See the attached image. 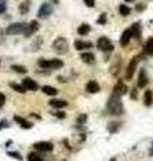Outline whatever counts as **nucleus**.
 I'll list each match as a JSON object with an SVG mask.
<instances>
[{
  "mask_svg": "<svg viewBox=\"0 0 153 161\" xmlns=\"http://www.w3.org/2000/svg\"><path fill=\"white\" fill-rule=\"evenodd\" d=\"M108 111L112 116H122L124 114V106L121 102V97L113 94V97L108 102Z\"/></svg>",
  "mask_w": 153,
  "mask_h": 161,
  "instance_id": "obj_1",
  "label": "nucleus"
},
{
  "mask_svg": "<svg viewBox=\"0 0 153 161\" xmlns=\"http://www.w3.org/2000/svg\"><path fill=\"white\" fill-rule=\"evenodd\" d=\"M52 48H54V51L57 54L63 55V54H66L67 51H69V42L66 40V38L59 36V38H57L54 40V43H52Z\"/></svg>",
  "mask_w": 153,
  "mask_h": 161,
  "instance_id": "obj_2",
  "label": "nucleus"
},
{
  "mask_svg": "<svg viewBox=\"0 0 153 161\" xmlns=\"http://www.w3.org/2000/svg\"><path fill=\"white\" fill-rule=\"evenodd\" d=\"M38 65L42 69H48V70H57L61 69L63 66V62L61 59H40L38 62Z\"/></svg>",
  "mask_w": 153,
  "mask_h": 161,
  "instance_id": "obj_3",
  "label": "nucleus"
},
{
  "mask_svg": "<svg viewBox=\"0 0 153 161\" xmlns=\"http://www.w3.org/2000/svg\"><path fill=\"white\" fill-rule=\"evenodd\" d=\"M27 28V24L23 22H18V23H12L6 28V34L7 35H19L23 34Z\"/></svg>",
  "mask_w": 153,
  "mask_h": 161,
  "instance_id": "obj_4",
  "label": "nucleus"
},
{
  "mask_svg": "<svg viewBox=\"0 0 153 161\" xmlns=\"http://www.w3.org/2000/svg\"><path fill=\"white\" fill-rule=\"evenodd\" d=\"M137 63H138V57H133L132 60L129 62V65H127L126 71H125V78H126L127 81H130V79L133 78L134 73H136V70H137Z\"/></svg>",
  "mask_w": 153,
  "mask_h": 161,
  "instance_id": "obj_5",
  "label": "nucleus"
},
{
  "mask_svg": "<svg viewBox=\"0 0 153 161\" xmlns=\"http://www.w3.org/2000/svg\"><path fill=\"white\" fill-rule=\"evenodd\" d=\"M97 47L99 48L101 51H113V44L112 42L109 40V38H106V36H102V38L98 39V42H97Z\"/></svg>",
  "mask_w": 153,
  "mask_h": 161,
  "instance_id": "obj_6",
  "label": "nucleus"
},
{
  "mask_svg": "<svg viewBox=\"0 0 153 161\" xmlns=\"http://www.w3.org/2000/svg\"><path fill=\"white\" fill-rule=\"evenodd\" d=\"M51 13H52V6L48 4V3H43L38 11V16L40 19H46V18H48V16L51 15Z\"/></svg>",
  "mask_w": 153,
  "mask_h": 161,
  "instance_id": "obj_7",
  "label": "nucleus"
},
{
  "mask_svg": "<svg viewBox=\"0 0 153 161\" xmlns=\"http://www.w3.org/2000/svg\"><path fill=\"white\" fill-rule=\"evenodd\" d=\"M39 30V23L36 22V20H32V22H30L28 24H27V28H25V31L23 32L24 34L25 38H30L32 34H35L36 31Z\"/></svg>",
  "mask_w": 153,
  "mask_h": 161,
  "instance_id": "obj_8",
  "label": "nucleus"
},
{
  "mask_svg": "<svg viewBox=\"0 0 153 161\" xmlns=\"http://www.w3.org/2000/svg\"><path fill=\"white\" fill-rule=\"evenodd\" d=\"M34 148H35L38 152H51L54 149V145H52L51 142H47V141H40V142L34 144Z\"/></svg>",
  "mask_w": 153,
  "mask_h": 161,
  "instance_id": "obj_9",
  "label": "nucleus"
},
{
  "mask_svg": "<svg viewBox=\"0 0 153 161\" xmlns=\"http://www.w3.org/2000/svg\"><path fill=\"white\" fill-rule=\"evenodd\" d=\"M133 38V32H132V28H127L122 32L121 35V39H120V44H121L122 47H126L127 43L130 42V39Z\"/></svg>",
  "mask_w": 153,
  "mask_h": 161,
  "instance_id": "obj_10",
  "label": "nucleus"
},
{
  "mask_svg": "<svg viewBox=\"0 0 153 161\" xmlns=\"http://www.w3.org/2000/svg\"><path fill=\"white\" fill-rule=\"evenodd\" d=\"M127 93V86L125 83H122L121 81L117 83V85L113 87V94L118 95V97H121V95H125Z\"/></svg>",
  "mask_w": 153,
  "mask_h": 161,
  "instance_id": "obj_11",
  "label": "nucleus"
},
{
  "mask_svg": "<svg viewBox=\"0 0 153 161\" xmlns=\"http://www.w3.org/2000/svg\"><path fill=\"white\" fill-rule=\"evenodd\" d=\"M22 85L24 86L27 90H30V91H35V90H38V89H39L38 83H36L34 79H31V78H24V79H23V82H22Z\"/></svg>",
  "mask_w": 153,
  "mask_h": 161,
  "instance_id": "obj_12",
  "label": "nucleus"
},
{
  "mask_svg": "<svg viewBox=\"0 0 153 161\" xmlns=\"http://www.w3.org/2000/svg\"><path fill=\"white\" fill-rule=\"evenodd\" d=\"M148 85V77H147V73L145 70H140V74H138V81H137V86L140 89H144L145 86Z\"/></svg>",
  "mask_w": 153,
  "mask_h": 161,
  "instance_id": "obj_13",
  "label": "nucleus"
},
{
  "mask_svg": "<svg viewBox=\"0 0 153 161\" xmlns=\"http://www.w3.org/2000/svg\"><path fill=\"white\" fill-rule=\"evenodd\" d=\"M99 90H101V86H99V83L97 82V81H89L86 85V91L87 93H91V94H94V93H98Z\"/></svg>",
  "mask_w": 153,
  "mask_h": 161,
  "instance_id": "obj_14",
  "label": "nucleus"
},
{
  "mask_svg": "<svg viewBox=\"0 0 153 161\" xmlns=\"http://www.w3.org/2000/svg\"><path fill=\"white\" fill-rule=\"evenodd\" d=\"M81 59H82V62H85L87 65H93L96 62V55L93 52H82L81 54Z\"/></svg>",
  "mask_w": 153,
  "mask_h": 161,
  "instance_id": "obj_15",
  "label": "nucleus"
},
{
  "mask_svg": "<svg viewBox=\"0 0 153 161\" xmlns=\"http://www.w3.org/2000/svg\"><path fill=\"white\" fill-rule=\"evenodd\" d=\"M74 46H75V48L78 51H82V50H86V48H91L93 43L91 42H85V40H75Z\"/></svg>",
  "mask_w": 153,
  "mask_h": 161,
  "instance_id": "obj_16",
  "label": "nucleus"
},
{
  "mask_svg": "<svg viewBox=\"0 0 153 161\" xmlns=\"http://www.w3.org/2000/svg\"><path fill=\"white\" fill-rule=\"evenodd\" d=\"M13 120L19 123L22 128H25V129H30V128H32V123L28 122V121H25L24 118L20 117V116H15V117H13Z\"/></svg>",
  "mask_w": 153,
  "mask_h": 161,
  "instance_id": "obj_17",
  "label": "nucleus"
},
{
  "mask_svg": "<svg viewBox=\"0 0 153 161\" xmlns=\"http://www.w3.org/2000/svg\"><path fill=\"white\" fill-rule=\"evenodd\" d=\"M144 51L147 55H153V38H148V40L145 42V46H144Z\"/></svg>",
  "mask_w": 153,
  "mask_h": 161,
  "instance_id": "obj_18",
  "label": "nucleus"
},
{
  "mask_svg": "<svg viewBox=\"0 0 153 161\" xmlns=\"http://www.w3.org/2000/svg\"><path fill=\"white\" fill-rule=\"evenodd\" d=\"M30 6H31V1L30 0H24V1H22L19 6V11L22 15H25V13L30 11Z\"/></svg>",
  "mask_w": 153,
  "mask_h": 161,
  "instance_id": "obj_19",
  "label": "nucleus"
},
{
  "mask_svg": "<svg viewBox=\"0 0 153 161\" xmlns=\"http://www.w3.org/2000/svg\"><path fill=\"white\" fill-rule=\"evenodd\" d=\"M50 105L52 107H57V109H62V107H66L67 106V102L63 101V99H51Z\"/></svg>",
  "mask_w": 153,
  "mask_h": 161,
  "instance_id": "obj_20",
  "label": "nucleus"
},
{
  "mask_svg": "<svg viewBox=\"0 0 153 161\" xmlns=\"http://www.w3.org/2000/svg\"><path fill=\"white\" fill-rule=\"evenodd\" d=\"M153 102V93L150 90H147L145 94H144V104L147 105V106H150Z\"/></svg>",
  "mask_w": 153,
  "mask_h": 161,
  "instance_id": "obj_21",
  "label": "nucleus"
},
{
  "mask_svg": "<svg viewBox=\"0 0 153 161\" xmlns=\"http://www.w3.org/2000/svg\"><path fill=\"white\" fill-rule=\"evenodd\" d=\"M42 91L47 95H57L58 94V90L55 87H52V86H43V87H42Z\"/></svg>",
  "mask_w": 153,
  "mask_h": 161,
  "instance_id": "obj_22",
  "label": "nucleus"
},
{
  "mask_svg": "<svg viewBox=\"0 0 153 161\" xmlns=\"http://www.w3.org/2000/svg\"><path fill=\"white\" fill-rule=\"evenodd\" d=\"M10 87H11V89H13L15 91L20 93V94H24L25 90H27V89H25L23 85H18V83H13V82H11V83H10Z\"/></svg>",
  "mask_w": 153,
  "mask_h": 161,
  "instance_id": "obj_23",
  "label": "nucleus"
},
{
  "mask_svg": "<svg viewBox=\"0 0 153 161\" xmlns=\"http://www.w3.org/2000/svg\"><path fill=\"white\" fill-rule=\"evenodd\" d=\"M90 32V26L86 24V23H83L78 27V34L79 35H87Z\"/></svg>",
  "mask_w": 153,
  "mask_h": 161,
  "instance_id": "obj_24",
  "label": "nucleus"
},
{
  "mask_svg": "<svg viewBox=\"0 0 153 161\" xmlns=\"http://www.w3.org/2000/svg\"><path fill=\"white\" fill-rule=\"evenodd\" d=\"M11 69H12L13 71H16V73H19V74H25L27 73V69H25L24 66H20V65H12Z\"/></svg>",
  "mask_w": 153,
  "mask_h": 161,
  "instance_id": "obj_25",
  "label": "nucleus"
},
{
  "mask_svg": "<svg viewBox=\"0 0 153 161\" xmlns=\"http://www.w3.org/2000/svg\"><path fill=\"white\" fill-rule=\"evenodd\" d=\"M118 129H120V122H109L108 130H109L110 133H115Z\"/></svg>",
  "mask_w": 153,
  "mask_h": 161,
  "instance_id": "obj_26",
  "label": "nucleus"
},
{
  "mask_svg": "<svg viewBox=\"0 0 153 161\" xmlns=\"http://www.w3.org/2000/svg\"><path fill=\"white\" fill-rule=\"evenodd\" d=\"M120 13H121L122 16L129 15V13H130V8H129V6H126V4H121V6H120Z\"/></svg>",
  "mask_w": 153,
  "mask_h": 161,
  "instance_id": "obj_27",
  "label": "nucleus"
},
{
  "mask_svg": "<svg viewBox=\"0 0 153 161\" xmlns=\"http://www.w3.org/2000/svg\"><path fill=\"white\" fill-rule=\"evenodd\" d=\"M28 161H45V160L42 158L40 155L35 153V152H32V153H30L28 155Z\"/></svg>",
  "mask_w": 153,
  "mask_h": 161,
  "instance_id": "obj_28",
  "label": "nucleus"
},
{
  "mask_svg": "<svg viewBox=\"0 0 153 161\" xmlns=\"http://www.w3.org/2000/svg\"><path fill=\"white\" fill-rule=\"evenodd\" d=\"M86 120H87V116H86V114H81L79 117L76 118V123H78V125H83V123L86 122Z\"/></svg>",
  "mask_w": 153,
  "mask_h": 161,
  "instance_id": "obj_29",
  "label": "nucleus"
},
{
  "mask_svg": "<svg viewBox=\"0 0 153 161\" xmlns=\"http://www.w3.org/2000/svg\"><path fill=\"white\" fill-rule=\"evenodd\" d=\"M97 23H98V24H105L106 23V13H101L98 20H97Z\"/></svg>",
  "mask_w": 153,
  "mask_h": 161,
  "instance_id": "obj_30",
  "label": "nucleus"
},
{
  "mask_svg": "<svg viewBox=\"0 0 153 161\" xmlns=\"http://www.w3.org/2000/svg\"><path fill=\"white\" fill-rule=\"evenodd\" d=\"M6 3H7V0H0V13H3L7 10Z\"/></svg>",
  "mask_w": 153,
  "mask_h": 161,
  "instance_id": "obj_31",
  "label": "nucleus"
},
{
  "mask_svg": "<svg viewBox=\"0 0 153 161\" xmlns=\"http://www.w3.org/2000/svg\"><path fill=\"white\" fill-rule=\"evenodd\" d=\"M8 156H11V157H15V158H18V160H22V156H20L18 152H8Z\"/></svg>",
  "mask_w": 153,
  "mask_h": 161,
  "instance_id": "obj_32",
  "label": "nucleus"
},
{
  "mask_svg": "<svg viewBox=\"0 0 153 161\" xmlns=\"http://www.w3.org/2000/svg\"><path fill=\"white\" fill-rule=\"evenodd\" d=\"M83 1H85V4H86L87 7H90V8L96 6V0H83Z\"/></svg>",
  "mask_w": 153,
  "mask_h": 161,
  "instance_id": "obj_33",
  "label": "nucleus"
},
{
  "mask_svg": "<svg viewBox=\"0 0 153 161\" xmlns=\"http://www.w3.org/2000/svg\"><path fill=\"white\" fill-rule=\"evenodd\" d=\"M130 97H132V99H136V98H137V87H134L133 90H132Z\"/></svg>",
  "mask_w": 153,
  "mask_h": 161,
  "instance_id": "obj_34",
  "label": "nucleus"
},
{
  "mask_svg": "<svg viewBox=\"0 0 153 161\" xmlns=\"http://www.w3.org/2000/svg\"><path fill=\"white\" fill-rule=\"evenodd\" d=\"M4 102H6V95L0 93V107H1V106L4 105Z\"/></svg>",
  "mask_w": 153,
  "mask_h": 161,
  "instance_id": "obj_35",
  "label": "nucleus"
},
{
  "mask_svg": "<svg viewBox=\"0 0 153 161\" xmlns=\"http://www.w3.org/2000/svg\"><path fill=\"white\" fill-rule=\"evenodd\" d=\"M55 116H57V117H59V118H64L66 117V114L63 113V111H58V113H54Z\"/></svg>",
  "mask_w": 153,
  "mask_h": 161,
  "instance_id": "obj_36",
  "label": "nucleus"
},
{
  "mask_svg": "<svg viewBox=\"0 0 153 161\" xmlns=\"http://www.w3.org/2000/svg\"><path fill=\"white\" fill-rule=\"evenodd\" d=\"M136 10H137V11H144V10H145V6H144V4H137V7H136Z\"/></svg>",
  "mask_w": 153,
  "mask_h": 161,
  "instance_id": "obj_37",
  "label": "nucleus"
},
{
  "mask_svg": "<svg viewBox=\"0 0 153 161\" xmlns=\"http://www.w3.org/2000/svg\"><path fill=\"white\" fill-rule=\"evenodd\" d=\"M125 1H126V3H130V1H133V0H125Z\"/></svg>",
  "mask_w": 153,
  "mask_h": 161,
  "instance_id": "obj_38",
  "label": "nucleus"
},
{
  "mask_svg": "<svg viewBox=\"0 0 153 161\" xmlns=\"http://www.w3.org/2000/svg\"><path fill=\"white\" fill-rule=\"evenodd\" d=\"M110 161H117V160H115V158H112V160H110Z\"/></svg>",
  "mask_w": 153,
  "mask_h": 161,
  "instance_id": "obj_39",
  "label": "nucleus"
},
{
  "mask_svg": "<svg viewBox=\"0 0 153 161\" xmlns=\"http://www.w3.org/2000/svg\"><path fill=\"white\" fill-rule=\"evenodd\" d=\"M150 155H152V156H153V150H152V152H150Z\"/></svg>",
  "mask_w": 153,
  "mask_h": 161,
  "instance_id": "obj_40",
  "label": "nucleus"
}]
</instances>
